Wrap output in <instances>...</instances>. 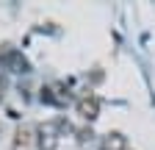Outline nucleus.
Wrapping results in <instances>:
<instances>
[{"instance_id":"f03ea898","label":"nucleus","mask_w":155,"mask_h":150,"mask_svg":"<svg viewBox=\"0 0 155 150\" xmlns=\"http://www.w3.org/2000/svg\"><path fill=\"white\" fill-rule=\"evenodd\" d=\"M78 114H81L83 120H94L97 114H100V100H97L94 95L91 97H81L78 100Z\"/></svg>"},{"instance_id":"7ed1b4c3","label":"nucleus","mask_w":155,"mask_h":150,"mask_svg":"<svg viewBox=\"0 0 155 150\" xmlns=\"http://www.w3.org/2000/svg\"><path fill=\"white\" fill-rule=\"evenodd\" d=\"M36 139H33V131L31 128H17V134H14V150H25Z\"/></svg>"},{"instance_id":"20e7f679","label":"nucleus","mask_w":155,"mask_h":150,"mask_svg":"<svg viewBox=\"0 0 155 150\" xmlns=\"http://www.w3.org/2000/svg\"><path fill=\"white\" fill-rule=\"evenodd\" d=\"M125 147H127V142H125L122 134H108L103 139V147L100 150H125Z\"/></svg>"},{"instance_id":"f257e3e1","label":"nucleus","mask_w":155,"mask_h":150,"mask_svg":"<svg viewBox=\"0 0 155 150\" xmlns=\"http://www.w3.org/2000/svg\"><path fill=\"white\" fill-rule=\"evenodd\" d=\"M36 145H39V150H55V145H58V128H55V122H47V125L36 128Z\"/></svg>"}]
</instances>
